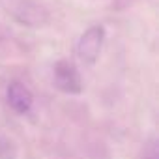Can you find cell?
<instances>
[{
  "instance_id": "obj_3",
  "label": "cell",
  "mask_w": 159,
  "mask_h": 159,
  "mask_svg": "<svg viewBox=\"0 0 159 159\" xmlns=\"http://www.w3.org/2000/svg\"><path fill=\"white\" fill-rule=\"evenodd\" d=\"M6 98H8L10 107H11L15 112H19V114H26V112L32 109V103H34L32 92H30L23 83H17V81L8 84Z\"/></svg>"
},
{
  "instance_id": "obj_1",
  "label": "cell",
  "mask_w": 159,
  "mask_h": 159,
  "mask_svg": "<svg viewBox=\"0 0 159 159\" xmlns=\"http://www.w3.org/2000/svg\"><path fill=\"white\" fill-rule=\"evenodd\" d=\"M105 39V28L101 25L90 26L77 41V54L84 64H94L99 58L101 47Z\"/></svg>"
},
{
  "instance_id": "obj_2",
  "label": "cell",
  "mask_w": 159,
  "mask_h": 159,
  "mask_svg": "<svg viewBox=\"0 0 159 159\" xmlns=\"http://www.w3.org/2000/svg\"><path fill=\"white\" fill-rule=\"evenodd\" d=\"M54 86L64 94H81L83 81L77 67L69 60H60L54 64Z\"/></svg>"
},
{
  "instance_id": "obj_4",
  "label": "cell",
  "mask_w": 159,
  "mask_h": 159,
  "mask_svg": "<svg viewBox=\"0 0 159 159\" xmlns=\"http://www.w3.org/2000/svg\"><path fill=\"white\" fill-rule=\"evenodd\" d=\"M148 159H155V157H148Z\"/></svg>"
}]
</instances>
